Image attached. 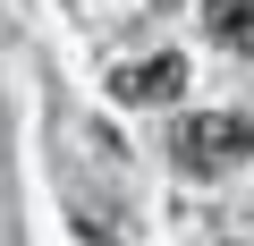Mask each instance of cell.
<instances>
[{
	"mask_svg": "<svg viewBox=\"0 0 254 246\" xmlns=\"http://www.w3.org/2000/svg\"><path fill=\"white\" fill-rule=\"evenodd\" d=\"M170 153H178L187 178H220V170H237L254 153V128H246L237 110H203V119H187V128L170 136Z\"/></svg>",
	"mask_w": 254,
	"mask_h": 246,
	"instance_id": "1",
	"label": "cell"
},
{
	"mask_svg": "<svg viewBox=\"0 0 254 246\" xmlns=\"http://www.w3.org/2000/svg\"><path fill=\"white\" fill-rule=\"evenodd\" d=\"M110 93H119V102H136V110H144V102H178V93H187V60H178V51L136 60V68H119V77H110Z\"/></svg>",
	"mask_w": 254,
	"mask_h": 246,
	"instance_id": "2",
	"label": "cell"
},
{
	"mask_svg": "<svg viewBox=\"0 0 254 246\" xmlns=\"http://www.w3.org/2000/svg\"><path fill=\"white\" fill-rule=\"evenodd\" d=\"M203 26L220 51H246L254 60V0H203Z\"/></svg>",
	"mask_w": 254,
	"mask_h": 246,
	"instance_id": "3",
	"label": "cell"
},
{
	"mask_svg": "<svg viewBox=\"0 0 254 246\" xmlns=\"http://www.w3.org/2000/svg\"><path fill=\"white\" fill-rule=\"evenodd\" d=\"M153 9H170V0H153Z\"/></svg>",
	"mask_w": 254,
	"mask_h": 246,
	"instance_id": "4",
	"label": "cell"
}]
</instances>
